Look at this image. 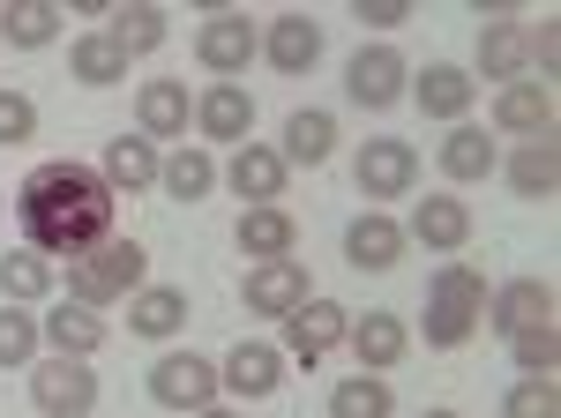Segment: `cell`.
Wrapping results in <instances>:
<instances>
[{"label": "cell", "mask_w": 561, "mask_h": 418, "mask_svg": "<svg viewBox=\"0 0 561 418\" xmlns=\"http://www.w3.org/2000/svg\"><path fill=\"white\" fill-rule=\"evenodd\" d=\"M15 224H23V240L53 262H83L90 247H105L113 240V187H105V172L90 165H68V158H53V165H31V179L15 187Z\"/></svg>", "instance_id": "obj_1"}, {"label": "cell", "mask_w": 561, "mask_h": 418, "mask_svg": "<svg viewBox=\"0 0 561 418\" xmlns=\"http://www.w3.org/2000/svg\"><path fill=\"white\" fill-rule=\"evenodd\" d=\"M486 277L465 269V262H442L427 277V299H420V336H427L434 351H457V344H472L479 322H486Z\"/></svg>", "instance_id": "obj_2"}, {"label": "cell", "mask_w": 561, "mask_h": 418, "mask_svg": "<svg viewBox=\"0 0 561 418\" xmlns=\"http://www.w3.org/2000/svg\"><path fill=\"white\" fill-rule=\"evenodd\" d=\"M142 285H150V247H135V240H105L83 262H68V299H83V306H121Z\"/></svg>", "instance_id": "obj_3"}, {"label": "cell", "mask_w": 561, "mask_h": 418, "mask_svg": "<svg viewBox=\"0 0 561 418\" xmlns=\"http://www.w3.org/2000/svg\"><path fill=\"white\" fill-rule=\"evenodd\" d=\"M352 187H359L367 202H404V195L420 187V150H412L404 135H367L359 158H352Z\"/></svg>", "instance_id": "obj_4"}, {"label": "cell", "mask_w": 561, "mask_h": 418, "mask_svg": "<svg viewBox=\"0 0 561 418\" xmlns=\"http://www.w3.org/2000/svg\"><path fill=\"white\" fill-rule=\"evenodd\" d=\"M404 83H412V60H404L397 45H359V53L345 60V97L359 105V113L397 105V97H404Z\"/></svg>", "instance_id": "obj_5"}, {"label": "cell", "mask_w": 561, "mask_h": 418, "mask_svg": "<svg viewBox=\"0 0 561 418\" xmlns=\"http://www.w3.org/2000/svg\"><path fill=\"white\" fill-rule=\"evenodd\" d=\"M150 404H165V411H203V404H217V359H203V351L150 359Z\"/></svg>", "instance_id": "obj_6"}, {"label": "cell", "mask_w": 561, "mask_h": 418, "mask_svg": "<svg viewBox=\"0 0 561 418\" xmlns=\"http://www.w3.org/2000/svg\"><path fill=\"white\" fill-rule=\"evenodd\" d=\"M262 53V31L240 15V8H225V15H203V31H195V60L210 68L217 83H240V68Z\"/></svg>", "instance_id": "obj_7"}, {"label": "cell", "mask_w": 561, "mask_h": 418, "mask_svg": "<svg viewBox=\"0 0 561 418\" xmlns=\"http://www.w3.org/2000/svg\"><path fill=\"white\" fill-rule=\"evenodd\" d=\"M31 404H38L45 418H90L98 411V374H90L83 359H45V367H31Z\"/></svg>", "instance_id": "obj_8"}, {"label": "cell", "mask_w": 561, "mask_h": 418, "mask_svg": "<svg viewBox=\"0 0 561 418\" xmlns=\"http://www.w3.org/2000/svg\"><path fill=\"white\" fill-rule=\"evenodd\" d=\"M486 329H502L510 344L531 329H554V285L547 277H510L486 292Z\"/></svg>", "instance_id": "obj_9"}, {"label": "cell", "mask_w": 561, "mask_h": 418, "mask_svg": "<svg viewBox=\"0 0 561 418\" xmlns=\"http://www.w3.org/2000/svg\"><path fill=\"white\" fill-rule=\"evenodd\" d=\"M352 329V314L337 306V299H307L300 314H285V359H300V367H314L322 351H337Z\"/></svg>", "instance_id": "obj_10"}, {"label": "cell", "mask_w": 561, "mask_h": 418, "mask_svg": "<svg viewBox=\"0 0 561 418\" xmlns=\"http://www.w3.org/2000/svg\"><path fill=\"white\" fill-rule=\"evenodd\" d=\"M285 179H293V165H285L270 142H240V150H232V165H225V187H232L248 209H270L277 195H285Z\"/></svg>", "instance_id": "obj_11"}, {"label": "cell", "mask_w": 561, "mask_h": 418, "mask_svg": "<svg viewBox=\"0 0 561 418\" xmlns=\"http://www.w3.org/2000/svg\"><path fill=\"white\" fill-rule=\"evenodd\" d=\"M404 224L389 217V209H367V217H352L345 224V262L352 269H367V277H382V269H397L404 262Z\"/></svg>", "instance_id": "obj_12"}, {"label": "cell", "mask_w": 561, "mask_h": 418, "mask_svg": "<svg viewBox=\"0 0 561 418\" xmlns=\"http://www.w3.org/2000/svg\"><path fill=\"white\" fill-rule=\"evenodd\" d=\"M307 299H314V285H307L300 262H255V269H248V314H262V322L300 314Z\"/></svg>", "instance_id": "obj_13"}, {"label": "cell", "mask_w": 561, "mask_h": 418, "mask_svg": "<svg viewBox=\"0 0 561 418\" xmlns=\"http://www.w3.org/2000/svg\"><path fill=\"white\" fill-rule=\"evenodd\" d=\"M277 381H285V351H277V344H232V351L217 359V388H232L240 404L277 396Z\"/></svg>", "instance_id": "obj_14"}, {"label": "cell", "mask_w": 561, "mask_h": 418, "mask_svg": "<svg viewBox=\"0 0 561 418\" xmlns=\"http://www.w3.org/2000/svg\"><path fill=\"white\" fill-rule=\"evenodd\" d=\"M404 97H420V113H427V120H465V113H472V97H479V83H472V68L427 60V68L404 83Z\"/></svg>", "instance_id": "obj_15"}, {"label": "cell", "mask_w": 561, "mask_h": 418, "mask_svg": "<svg viewBox=\"0 0 561 418\" xmlns=\"http://www.w3.org/2000/svg\"><path fill=\"white\" fill-rule=\"evenodd\" d=\"M262 60L277 68V76H307L314 60H322V23L314 15H277V23H262Z\"/></svg>", "instance_id": "obj_16"}, {"label": "cell", "mask_w": 561, "mask_h": 418, "mask_svg": "<svg viewBox=\"0 0 561 418\" xmlns=\"http://www.w3.org/2000/svg\"><path fill=\"white\" fill-rule=\"evenodd\" d=\"M524 68H531V31H517L510 15H494L486 31H479V76L472 83H524Z\"/></svg>", "instance_id": "obj_17"}, {"label": "cell", "mask_w": 561, "mask_h": 418, "mask_svg": "<svg viewBox=\"0 0 561 418\" xmlns=\"http://www.w3.org/2000/svg\"><path fill=\"white\" fill-rule=\"evenodd\" d=\"M404 240H420V247H434V254H457L465 240H472V209H465V195H420Z\"/></svg>", "instance_id": "obj_18"}, {"label": "cell", "mask_w": 561, "mask_h": 418, "mask_svg": "<svg viewBox=\"0 0 561 418\" xmlns=\"http://www.w3.org/2000/svg\"><path fill=\"white\" fill-rule=\"evenodd\" d=\"M345 344H352V359H359L367 374H382V367H397V359L412 351V329H404L389 306H367V314L345 329Z\"/></svg>", "instance_id": "obj_19"}, {"label": "cell", "mask_w": 561, "mask_h": 418, "mask_svg": "<svg viewBox=\"0 0 561 418\" xmlns=\"http://www.w3.org/2000/svg\"><path fill=\"white\" fill-rule=\"evenodd\" d=\"M195 120V97L173 83V76H158V83L135 90V135H150V142H180V127Z\"/></svg>", "instance_id": "obj_20"}, {"label": "cell", "mask_w": 561, "mask_h": 418, "mask_svg": "<svg viewBox=\"0 0 561 418\" xmlns=\"http://www.w3.org/2000/svg\"><path fill=\"white\" fill-rule=\"evenodd\" d=\"M494 127H510L517 142H554V90L547 83H510L494 97Z\"/></svg>", "instance_id": "obj_21"}, {"label": "cell", "mask_w": 561, "mask_h": 418, "mask_svg": "<svg viewBox=\"0 0 561 418\" xmlns=\"http://www.w3.org/2000/svg\"><path fill=\"white\" fill-rule=\"evenodd\" d=\"M38 336L60 351V359H90V351L105 344V314H98V306H83V299H60V306H45Z\"/></svg>", "instance_id": "obj_22"}, {"label": "cell", "mask_w": 561, "mask_h": 418, "mask_svg": "<svg viewBox=\"0 0 561 418\" xmlns=\"http://www.w3.org/2000/svg\"><path fill=\"white\" fill-rule=\"evenodd\" d=\"M195 127H203L210 142H232V150H240L248 127H255V97H248L240 83H210L203 97H195Z\"/></svg>", "instance_id": "obj_23"}, {"label": "cell", "mask_w": 561, "mask_h": 418, "mask_svg": "<svg viewBox=\"0 0 561 418\" xmlns=\"http://www.w3.org/2000/svg\"><path fill=\"white\" fill-rule=\"evenodd\" d=\"M502 172H510V195H517V202H554V195H561L554 142H517V150L502 158Z\"/></svg>", "instance_id": "obj_24"}, {"label": "cell", "mask_w": 561, "mask_h": 418, "mask_svg": "<svg viewBox=\"0 0 561 418\" xmlns=\"http://www.w3.org/2000/svg\"><path fill=\"white\" fill-rule=\"evenodd\" d=\"M187 314H195V306H187V292H180V285H142V292L128 299V329L150 336V344L180 336V329H187Z\"/></svg>", "instance_id": "obj_25"}, {"label": "cell", "mask_w": 561, "mask_h": 418, "mask_svg": "<svg viewBox=\"0 0 561 418\" xmlns=\"http://www.w3.org/2000/svg\"><path fill=\"white\" fill-rule=\"evenodd\" d=\"M105 187H121V195H135V187H158V142H150V135H113V142H105Z\"/></svg>", "instance_id": "obj_26"}, {"label": "cell", "mask_w": 561, "mask_h": 418, "mask_svg": "<svg viewBox=\"0 0 561 418\" xmlns=\"http://www.w3.org/2000/svg\"><path fill=\"white\" fill-rule=\"evenodd\" d=\"M494 165H502V150H494V127H449V135H442V172H449L457 187L486 179Z\"/></svg>", "instance_id": "obj_27"}, {"label": "cell", "mask_w": 561, "mask_h": 418, "mask_svg": "<svg viewBox=\"0 0 561 418\" xmlns=\"http://www.w3.org/2000/svg\"><path fill=\"white\" fill-rule=\"evenodd\" d=\"M293 240H300V232H293V217H285L277 202L248 209V217L232 224V247H248L255 262H293Z\"/></svg>", "instance_id": "obj_28"}, {"label": "cell", "mask_w": 561, "mask_h": 418, "mask_svg": "<svg viewBox=\"0 0 561 418\" xmlns=\"http://www.w3.org/2000/svg\"><path fill=\"white\" fill-rule=\"evenodd\" d=\"M330 150H337V120H330V113H314V105H307V113H293V120H285V135H277V158H285V165H322V158H330Z\"/></svg>", "instance_id": "obj_29"}, {"label": "cell", "mask_w": 561, "mask_h": 418, "mask_svg": "<svg viewBox=\"0 0 561 418\" xmlns=\"http://www.w3.org/2000/svg\"><path fill=\"white\" fill-rule=\"evenodd\" d=\"M68 76H76L83 90H113L121 76H128V53L105 38V31H83V38L68 45Z\"/></svg>", "instance_id": "obj_30"}, {"label": "cell", "mask_w": 561, "mask_h": 418, "mask_svg": "<svg viewBox=\"0 0 561 418\" xmlns=\"http://www.w3.org/2000/svg\"><path fill=\"white\" fill-rule=\"evenodd\" d=\"M0 299H8V306H38V299H53V262H45L38 247H8L0 254Z\"/></svg>", "instance_id": "obj_31"}, {"label": "cell", "mask_w": 561, "mask_h": 418, "mask_svg": "<svg viewBox=\"0 0 561 418\" xmlns=\"http://www.w3.org/2000/svg\"><path fill=\"white\" fill-rule=\"evenodd\" d=\"M158 187L173 195V202H203L217 187V165H210V150L203 142H180L173 158H158Z\"/></svg>", "instance_id": "obj_32"}, {"label": "cell", "mask_w": 561, "mask_h": 418, "mask_svg": "<svg viewBox=\"0 0 561 418\" xmlns=\"http://www.w3.org/2000/svg\"><path fill=\"white\" fill-rule=\"evenodd\" d=\"M0 38L38 53V45L60 38V8H53V0H8V8H0Z\"/></svg>", "instance_id": "obj_33"}, {"label": "cell", "mask_w": 561, "mask_h": 418, "mask_svg": "<svg viewBox=\"0 0 561 418\" xmlns=\"http://www.w3.org/2000/svg\"><path fill=\"white\" fill-rule=\"evenodd\" d=\"M389 411H397V396L382 374H345L330 388V418H389Z\"/></svg>", "instance_id": "obj_34"}, {"label": "cell", "mask_w": 561, "mask_h": 418, "mask_svg": "<svg viewBox=\"0 0 561 418\" xmlns=\"http://www.w3.org/2000/svg\"><path fill=\"white\" fill-rule=\"evenodd\" d=\"M105 38L121 45V53H158L165 45V8H113V23H105Z\"/></svg>", "instance_id": "obj_35"}, {"label": "cell", "mask_w": 561, "mask_h": 418, "mask_svg": "<svg viewBox=\"0 0 561 418\" xmlns=\"http://www.w3.org/2000/svg\"><path fill=\"white\" fill-rule=\"evenodd\" d=\"M38 359V322L31 306H0V367H31Z\"/></svg>", "instance_id": "obj_36"}, {"label": "cell", "mask_w": 561, "mask_h": 418, "mask_svg": "<svg viewBox=\"0 0 561 418\" xmlns=\"http://www.w3.org/2000/svg\"><path fill=\"white\" fill-rule=\"evenodd\" d=\"M517 367H524V381H554V367H561V336H554V329L517 336Z\"/></svg>", "instance_id": "obj_37"}, {"label": "cell", "mask_w": 561, "mask_h": 418, "mask_svg": "<svg viewBox=\"0 0 561 418\" xmlns=\"http://www.w3.org/2000/svg\"><path fill=\"white\" fill-rule=\"evenodd\" d=\"M502 418H561L554 381H517V388L502 396Z\"/></svg>", "instance_id": "obj_38"}, {"label": "cell", "mask_w": 561, "mask_h": 418, "mask_svg": "<svg viewBox=\"0 0 561 418\" xmlns=\"http://www.w3.org/2000/svg\"><path fill=\"white\" fill-rule=\"evenodd\" d=\"M31 135H38V105H31L23 90H0V150L31 142Z\"/></svg>", "instance_id": "obj_39"}, {"label": "cell", "mask_w": 561, "mask_h": 418, "mask_svg": "<svg viewBox=\"0 0 561 418\" xmlns=\"http://www.w3.org/2000/svg\"><path fill=\"white\" fill-rule=\"evenodd\" d=\"M352 15H359V23H367V31H397V23H404V15H412V0H359V8H352Z\"/></svg>", "instance_id": "obj_40"}, {"label": "cell", "mask_w": 561, "mask_h": 418, "mask_svg": "<svg viewBox=\"0 0 561 418\" xmlns=\"http://www.w3.org/2000/svg\"><path fill=\"white\" fill-rule=\"evenodd\" d=\"M554 60H561V31L554 23H539V38H531V68H539V83L554 90Z\"/></svg>", "instance_id": "obj_41"}, {"label": "cell", "mask_w": 561, "mask_h": 418, "mask_svg": "<svg viewBox=\"0 0 561 418\" xmlns=\"http://www.w3.org/2000/svg\"><path fill=\"white\" fill-rule=\"evenodd\" d=\"M195 418H240V411H225V404H203V411H195Z\"/></svg>", "instance_id": "obj_42"}, {"label": "cell", "mask_w": 561, "mask_h": 418, "mask_svg": "<svg viewBox=\"0 0 561 418\" xmlns=\"http://www.w3.org/2000/svg\"><path fill=\"white\" fill-rule=\"evenodd\" d=\"M420 418H457V411H420Z\"/></svg>", "instance_id": "obj_43"}]
</instances>
